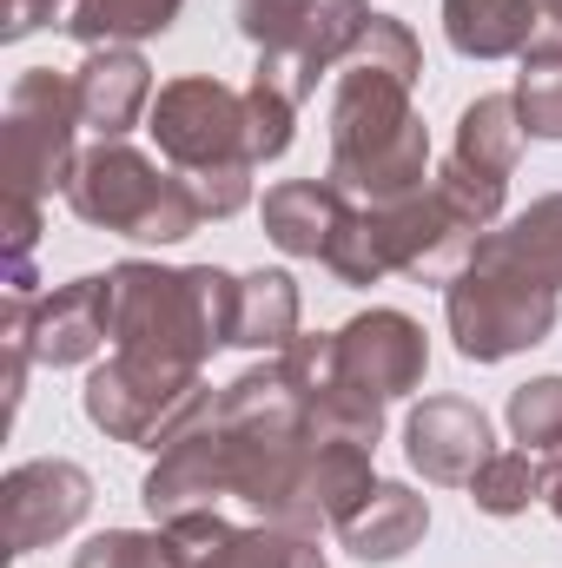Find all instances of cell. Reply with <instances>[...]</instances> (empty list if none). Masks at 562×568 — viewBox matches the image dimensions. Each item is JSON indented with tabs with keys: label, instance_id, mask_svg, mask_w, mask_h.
Listing matches in <instances>:
<instances>
[{
	"label": "cell",
	"instance_id": "277c9868",
	"mask_svg": "<svg viewBox=\"0 0 562 568\" xmlns=\"http://www.w3.org/2000/svg\"><path fill=\"white\" fill-rule=\"evenodd\" d=\"M67 205L80 225L113 232V239H140V245H179L205 225L192 185L179 172H159L127 140H100L93 152H80Z\"/></svg>",
	"mask_w": 562,
	"mask_h": 568
},
{
	"label": "cell",
	"instance_id": "5b68a950",
	"mask_svg": "<svg viewBox=\"0 0 562 568\" xmlns=\"http://www.w3.org/2000/svg\"><path fill=\"white\" fill-rule=\"evenodd\" d=\"M371 20V0H239V33L259 47V80L298 106L358 53Z\"/></svg>",
	"mask_w": 562,
	"mask_h": 568
},
{
	"label": "cell",
	"instance_id": "5bb4252c",
	"mask_svg": "<svg viewBox=\"0 0 562 568\" xmlns=\"http://www.w3.org/2000/svg\"><path fill=\"white\" fill-rule=\"evenodd\" d=\"M404 449H411V469H423V483H463V489L496 456L490 417L470 397H423L404 424Z\"/></svg>",
	"mask_w": 562,
	"mask_h": 568
},
{
	"label": "cell",
	"instance_id": "ac0fdd59",
	"mask_svg": "<svg viewBox=\"0 0 562 568\" xmlns=\"http://www.w3.org/2000/svg\"><path fill=\"white\" fill-rule=\"evenodd\" d=\"M523 120H516V93H483L463 106L456 120V145H450V165H463L470 179H490V185H510L516 159H523Z\"/></svg>",
	"mask_w": 562,
	"mask_h": 568
},
{
	"label": "cell",
	"instance_id": "f546056e",
	"mask_svg": "<svg viewBox=\"0 0 562 568\" xmlns=\"http://www.w3.org/2000/svg\"><path fill=\"white\" fill-rule=\"evenodd\" d=\"M73 7L80 0H0V40H27V33H40V27H67L73 20Z\"/></svg>",
	"mask_w": 562,
	"mask_h": 568
},
{
	"label": "cell",
	"instance_id": "d4e9b609",
	"mask_svg": "<svg viewBox=\"0 0 562 568\" xmlns=\"http://www.w3.org/2000/svg\"><path fill=\"white\" fill-rule=\"evenodd\" d=\"M516 120L530 140H562V53H523Z\"/></svg>",
	"mask_w": 562,
	"mask_h": 568
},
{
	"label": "cell",
	"instance_id": "603a6c76",
	"mask_svg": "<svg viewBox=\"0 0 562 568\" xmlns=\"http://www.w3.org/2000/svg\"><path fill=\"white\" fill-rule=\"evenodd\" d=\"M185 0H80L67 33L93 53V47H133V40H152L179 20Z\"/></svg>",
	"mask_w": 562,
	"mask_h": 568
},
{
	"label": "cell",
	"instance_id": "8992f818",
	"mask_svg": "<svg viewBox=\"0 0 562 568\" xmlns=\"http://www.w3.org/2000/svg\"><path fill=\"white\" fill-rule=\"evenodd\" d=\"M556 311L562 291L523 278L516 265H503L490 252H470V265L443 284V317L470 364H503V357L543 344L556 331Z\"/></svg>",
	"mask_w": 562,
	"mask_h": 568
},
{
	"label": "cell",
	"instance_id": "6da1fadb",
	"mask_svg": "<svg viewBox=\"0 0 562 568\" xmlns=\"http://www.w3.org/2000/svg\"><path fill=\"white\" fill-rule=\"evenodd\" d=\"M423 73L418 33L391 13L371 20L358 53L331 93V185L351 205H398L430 179V133H423L411 87Z\"/></svg>",
	"mask_w": 562,
	"mask_h": 568
},
{
	"label": "cell",
	"instance_id": "9c48e42d",
	"mask_svg": "<svg viewBox=\"0 0 562 568\" xmlns=\"http://www.w3.org/2000/svg\"><path fill=\"white\" fill-rule=\"evenodd\" d=\"M364 219H371L384 272L391 278H423V284H450L470 265L476 239H483V225L456 199H443L436 185H423L398 205H364Z\"/></svg>",
	"mask_w": 562,
	"mask_h": 568
},
{
	"label": "cell",
	"instance_id": "e0dca14e",
	"mask_svg": "<svg viewBox=\"0 0 562 568\" xmlns=\"http://www.w3.org/2000/svg\"><path fill=\"white\" fill-rule=\"evenodd\" d=\"M351 212L358 205L331 179H284V185L265 192V239L284 258H318L324 265V252H331V239L344 232Z\"/></svg>",
	"mask_w": 562,
	"mask_h": 568
},
{
	"label": "cell",
	"instance_id": "9a60e30c",
	"mask_svg": "<svg viewBox=\"0 0 562 568\" xmlns=\"http://www.w3.org/2000/svg\"><path fill=\"white\" fill-rule=\"evenodd\" d=\"M113 337V278H73L47 297H33V364L73 371L93 364Z\"/></svg>",
	"mask_w": 562,
	"mask_h": 568
},
{
	"label": "cell",
	"instance_id": "ffe728a7",
	"mask_svg": "<svg viewBox=\"0 0 562 568\" xmlns=\"http://www.w3.org/2000/svg\"><path fill=\"white\" fill-rule=\"evenodd\" d=\"M543 0H443V33L463 60H523Z\"/></svg>",
	"mask_w": 562,
	"mask_h": 568
},
{
	"label": "cell",
	"instance_id": "7402d4cb",
	"mask_svg": "<svg viewBox=\"0 0 562 568\" xmlns=\"http://www.w3.org/2000/svg\"><path fill=\"white\" fill-rule=\"evenodd\" d=\"M298 337V284L284 272H245L239 278V311H232V344L245 351H291Z\"/></svg>",
	"mask_w": 562,
	"mask_h": 568
},
{
	"label": "cell",
	"instance_id": "83f0119b",
	"mask_svg": "<svg viewBox=\"0 0 562 568\" xmlns=\"http://www.w3.org/2000/svg\"><path fill=\"white\" fill-rule=\"evenodd\" d=\"M73 568H179L172 556V542H165V529L159 536H145V529H107V536H93Z\"/></svg>",
	"mask_w": 562,
	"mask_h": 568
},
{
	"label": "cell",
	"instance_id": "44dd1931",
	"mask_svg": "<svg viewBox=\"0 0 562 568\" xmlns=\"http://www.w3.org/2000/svg\"><path fill=\"white\" fill-rule=\"evenodd\" d=\"M476 252H490V258L516 265L523 278L562 291V192L536 199L530 212H516L503 232H483V239H476Z\"/></svg>",
	"mask_w": 562,
	"mask_h": 568
},
{
	"label": "cell",
	"instance_id": "f1b7e54d",
	"mask_svg": "<svg viewBox=\"0 0 562 568\" xmlns=\"http://www.w3.org/2000/svg\"><path fill=\"white\" fill-rule=\"evenodd\" d=\"M33 245H40V199L7 192V291L33 297Z\"/></svg>",
	"mask_w": 562,
	"mask_h": 568
},
{
	"label": "cell",
	"instance_id": "d6986e66",
	"mask_svg": "<svg viewBox=\"0 0 562 568\" xmlns=\"http://www.w3.org/2000/svg\"><path fill=\"white\" fill-rule=\"evenodd\" d=\"M423 529H430V503H423L418 489L411 483H378L371 503L338 536H344V549L358 562H398V556H411L423 542Z\"/></svg>",
	"mask_w": 562,
	"mask_h": 568
},
{
	"label": "cell",
	"instance_id": "4fadbf2b",
	"mask_svg": "<svg viewBox=\"0 0 562 568\" xmlns=\"http://www.w3.org/2000/svg\"><path fill=\"white\" fill-rule=\"evenodd\" d=\"M179 568H331L318 536H298V529H272V523H225L219 509H199V516H179V523H159Z\"/></svg>",
	"mask_w": 562,
	"mask_h": 568
},
{
	"label": "cell",
	"instance_id": "30bf717a",
	"mask_svg": "<svg viewBox=\"0 0 562 568\" xmlns=\"http://www.w3.org/2000/svg\"><path fill=\"white\" fill-rule=\"evenodd\" d=\"M430 371V344H423V324L404 311H358L351 324L331 331V384L358 390V397H411Z\"/></svg>",
	"mask_w": 562,
	"mask_h": 568
},
{
	"label": "cell",
	"instance_id": "4316f807",
	"mask_svg": "<svg viewBox=\"0 0 562 568\" xmlns=\"http://www.w3.org/2000/svg\"><path fill=\"white\" fill-rule=\"evenodd\" d=\"M291 126H298V100H284L279 87H265V80L252 73V87H245V133H252V159L265 165V159L291 152Z\"/></svg>",
	"mask_w": 562,
	"mask_h": 568
},
{
	"label": "cell",
	"instance_id": "3957f363",
	"mask_svg": "<svg viewBox=\"0 0 562 568\" xmlns=\"http://www.w3.org/2000/svg\"><path fill=\"white\" fill-rule=\"evenodd\" d=\"M145 133L159 140L165 165L192 185V199H199L205 219H232V212L252 205L259 159H252V133H245V93H232L212 73L165 80L152 93Z\"/></svg>",
	"mask_w": 562,
	"mask_h": 568
},
{
	"label": "cell",
	"instance_id": "52a82bcc",
	"mask_svg": "<svg viewBox=\"0 0 562 568\" xmlns=\"http://www.w3.org/2000/svg\"><path fill=\"white\" fill-rule=\"evenodd\" d=\"M80 404H87V424L107 429L113 443L165 449L179 429L212 404V390H205L199 371H185V364H159V357L113 351V364H100V371L87 377Z\"/></svg>",
	"mask_w": 562,
	"mask_h": 568
},
{
	"label": "cell",
	"instance_id": "8fae6325",
	"mask_svg": "<svg viewBox=\"0 0 562 568\" xmlns=\"http://www.w3.org/2000/svg\"><path fill=\"white\" fill-rule=\"evenodd\" d=\"M93 509V476L67 456H33L7 469L0 483V523H7V556H33L60 536H73Z\"/></svg>",
	"mask_w": 562,
	"mask_h": 568
},
{
	"label": "cell",
	"instance_id": "cb8c5ba5",
	"mask_svg": "<svg viewBox=\"0 0 562 568\" xmlns=\"http://www.w3.org/2000/svg\"><path fill=\"white\" fill-rule=\"evenodd\" d=\"M543 496V463L530 449H496L476 476H470V503L483 516H523Z\"/></svg>",
	"mask_w": 562,
	"mask_h": 568
},
{
	"label": "cell",
	"instance_id": "ba28073f",
	"mask_svg": "<svg viewBox=\"0 0 562 568\" xmlns=\"http://www.w3.org/2000/svg\"><path fill=\"white\" fill-rule=\"evenodd\" d=\"M80 106H73V80H60L53 67H27L7 87V120H0V145H7V192L20 199H47L73 185L80 165Z\"/></svg>",
	"mask_w": 562,
	"mask_h": 568
},
{
	"label": "cell",
	"instance_id": "7c38bea8",
	"mask_svg": "<svg viewBox=\"0 0 562 568\" xmlns=\"http://www.w3.org/2000/svg\"><path fill=\"white\" fill-rule=\"evenodd\" d=\"M232 496V463H225V436L212 424V404L179 429L159 463L145 469L140 503L152 509V523H179V516H199V509H219Z\"/></svg>",
	"mask_w": 562,
	"mask_h": 568
},
{
	"label": "cell",
	"instance_id": "1f68e13d",
	"mask_svg": "<svg viewBox=\"0 0 562 568\" xmlns=\"http://www.w3.org/2000/svg\"><path fill=\"white\" fill-rule=\"evenodd\" d=\"M543 503L556 509V523H562V456L550 463V469H543Z\"/></svg>",
	"mask_w": 562,
	"mask_h": 568
},
{
	"label": "cell",
	"instance_id": "4dcf8cb0",
	"mask_svg": "<svg viewBox=\"0 0 562 568\" xmlns=\"http://www.w3.org/2000/svg\"><path fill=\"white\" fill-rule=\"evenodd\" d=\"M530 53H562V0H543L536 7V40Z\"/></svg>",
	"mask_w": 562,
	"mask_h": 568
},
{
	"label": "cell",
	"instance_id": "484cf974",
	"mask_svg": "<svg viewBox=\"0 0 562 568\" xmlns=\"http://www.w3.org/2000/svg\"><path fill=\"white\" fill-rule=\"evenodd\" d=\"M510 436L530 449H562V377H530L510 390Z\"/></svg>",
	"mask_w": 562,
	"mask_h": 568
},
{
	"label": "cell",
	"instance_id": "7a4b0ae2",
	"mask_svg": "<svg viewBox=\"0 0 562 568\" xmlns=\"http://www.w3.org/2000/svg\"><path fill=\"white\" fill-rule=\"evenodd\" d=\"M107 278H113V351L199 371L219 344H232L239 278H225L219 265H145V258H127Z\"/></svg>",
	"mask_w": 562,
	"mask_h": 568
},
{
	"label": "cell",
	"instance_id": "2e32d148",
	"mask_svg": "<svg viewBox=\"0 0 562 568\" xmlns=\"http://www.w3.org/2000/svg\"><path fill=\"white\" fill-rule=\"evenodd\" d=\"M73 106L80 126L100 140H127L140 126V113H152V67L140 47H93L73 73Z\"/></svg>",
	"mask_w": 562,
	"mask_h": 568
}]
</instances>
